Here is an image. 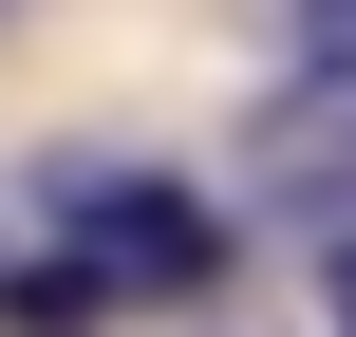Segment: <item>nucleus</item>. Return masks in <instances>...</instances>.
I'll list each match as a JSON object with an SVG mask.
<instances>
[{
  "label": "nucleus",
  "mask_w": 356,
  "mask_h": 337,
  "mask_svg": "<svg viewBox=\"0 0 356 337\" xmlns=\"http://www.w3.org/2000/svg\"><path fill=\"white\" fill-rule=\"evenodd\" d=\"M38 263H75L94 300H188V281H225V225H207V188H169V169H75Z\"/></svg>",
  "instance_id": "obj_1"
},
{
  "label": "nucleus",
  "mask_w": 356,
  "mask_h": 337,
  "mask_svg": "<svg viewBox=\"0 0 356 337\" xmlns=\"http://www.w3.org/2000/svg\"><path fill=\"white\" fill-rule=\"evenodd\" d=\"M338 319H356V225H338Z\"/></svg>",
  "instance_id": "obj_2"
}]
</instances>
